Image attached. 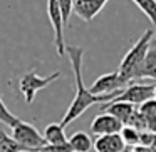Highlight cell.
<instances>
[{"mask_svg": "<svg viewBox=\"0 0 156 152\" xmlns=\"http://www.w3.org/2000/svg\"><path fill=\"white\" fill-rule=\"evenodd\" d=\"M138 79H151L153 82H156V47H153V45L141 64V69L138 72L136 80Z\"/></svg>", "mask_w": 156, "mask_h": 152, "instance_id": "obj_12", "label": "cell"}, {"mask_svg": "<svg viewBox=\"0 0 156 152\" xmlns=\"http://www.w3.org/2000/svg\"><path fill=\"white\" fill-rule=\"evenodd\" d=\"M151 40H153V30H146L139 37V40L129 49V52H126V55L121 60V65H119V74L122 77H126L131 82L136 80L143 60H144L148 50L151 49Z\"/></svg>", "mask_w": 156, "mask_h": 152, "instance_id": "obj_2", "label": "cell"}, {"mask_svg": "<svg viewBox=\"0 0 156 152\" xmlns=\"http://www.w3.org/2000/svg\"><path fill=\"white\" fill-rule=\"evenodd\" d=\"M39 152H55V150H54V149L51 147V145H45V147H42V149H41V150H39Z\"/></svg>", "mask_w": 156, "mask_h": 152, "instance_id": "obj_21", "label": "cell"}, {"mask_svg": "<svg viewBox=\"0 0 156 152\" xmlns=\"http://www.w3.org/2000/svg\"><path fill=\"white\" fill-rule=\"evenodd\" d=\"M154 39H156V32H154Z\"/></svg>", "mask_w": 156, "mask_h": 152, "instance_id": "obj_25", "label": "cell"}, {"mask_svg": "<svg viewBox=\"0 0 156 152\" xmlns=\"http://www.w3.org/2000/svg\"><path fill=\"white\" fill-rule=\"evenodd\" d=\"M121 137H122V140H124L126 147L134 149L141 144V132H139L138 129L131 127V125H124V127H122Z\"/></svg>", "mask_w": 156, "mask_h": 152, "instance_id": "obj_16", "label": "cell"}, {"mask_svg": "<svg viewBox=\"0 0 156 152\" xmlns=\"http://www.w3.org/2000/svg\"><path fill=\"white\" fill-rule=\"evenodd\" d=\"M126 144L122 140L121 134H109L96 137L94 140V150L96 152H124Z\"/></svg>", "mask_w": 156, "mask_h": 152, "instance_id": "obj_11", "label": "cell"}, {"mask_svg": "<svg viewBox=\"0 0 156 152\" xmlns=\"http://www.w3.org/2000/svg\"><path fill=\"white\" fill-rule=\"evenodd\" d=\"M67 55H69V60H71V67H72V74H74L76 79V97L74 100L71 102L69 109L66 110L64 117H62L61 124L62 127H67L69 124L79 119L86 110H87L91 105L94 104H108V102H112L116 97H118L121 92H116V94H109V95H94L89 89H86L84 80H82V59H84V50L82 47H67Z\"/></svg>", "mask_w": 156, "mask_h": 152, "instance_id": "obj_1", "label": "cell"}, {"mask_svg": "<svg viewBox=\"0 0 156 152\" xmlns=\"http://www.w3.org/2000/svg\"><path fill=\"white\" fill-rule=\"evenodd\" d=\"M20 120V119L17 117V115H14L10 110L7 109V105L4 104V100H2V97H0V122H4V124H7L9 127H14L17 122Z\"/></svg>", "mask_w": 156, "mask_h": 152, "instance_id": "obj_19", "label": "cell"}, {"mask_svg": "<svg viewBox=\"0 0 156 152\" xmlns=\"http://www.w3.org/2000/svg\"><path fill=\"white\" fill-rule=\"evenodd\" d=\"M131 2L149 19V22L156 29V0H131Z\"/></svg>", "mask_w": 156, "mask_h": 152, "instance_id": "obj_17", "label": "cell"}, {"mask_svg": "<svg viewBox=\"0 0 156 152\" xmlns=\"http://www.w3.org/2000/svg\"><path fill=\"white\" fill-rule=\"evenodd\" d=\"M61 4V10H62V19H64V25L67 27L69 24V17H71L72 10H74V0H59Z\"/></svg>", "mask_w": 156, "mask_h": 152, "instance_id": "obj_20", "label": "cell"}, {"mask_svg": "<svg viewBox=\"0 0 156 152\" xmlns=\"http://www.w3.org/2000/svg\"><path fill=\"white\" fill-rule=\"evenodd\" d=\"M138 110L141 112V115L144 117L146 127H148V132H154L156 134V100L146 102L141 107H138Z\"/></svg>", "mask_w": 156, "mask_h": 152, "instance_id": "obj_15", "label": "cell"}, {"mask_svg": "<svg viewBox=\"0 0 156 152\" xmlns=\"http://www.w3.org/2000/svg\"><path fill=\"white\" fill-rule=\"evenodd\" d=\"M154 84H134L133 82L128 89H124L114 99V102H128V104H133L134 107H141L143 104L154 99Z\"/></svg>", "mask_w": 156, "mask_h": 152, "instance_id": "obj_6", "label": "cell"}, {"mask_svg": "<svg viewBox=\"0 0 156 152\" xmlns=\"http://www.w3.org/2000/svg\"><path fill=\"white\" fill-rule=\"evenodd\" d=\"M0 152H27L22 145L12 139V135H7L4 130H0Z\"/></svg>", "mask_w": 156, "mask_h": 152, "instance_id": "obj_18", "label": "cell"}, {"mask_svg": "<svg viewBox=\"0 0 156 152\" xmlns=\"http://www.w3.org/2000/svg\"><path fill=\"white\" fill-rule=\"evenodd\" d=\"M69 144H71L74 152H89L91 149H94V142L91 140V135L82 130H77L76 134H72L69 137Z\"/></svg>", "mask_w": 156, "mask_h": 152, "instance_id": "obj_14", "label": "cell"}, {"mask_svg": "<svg viewBox=\"0 0 156 152\" xmlns=\"http://www.w3.org/2000/svg\"><path fill=\"white\" fill-rule=\"evenodd\" d=\"M12 139L19 145L27 149V152H39L42 147L47 145L44 134L39 132V129L35 125L29 124L22 119L12 127Z\"/></svg>", "mask_w": 156, "mask_h": 152, "instance_id": "obj_3", "label": "cell"}, {"mask_svg": "<svg viewBox=\"0 0 156 152\" xmlns=\"http://www.w3.org/2000/svg\"><path fill=\"white\" fill-rule=\"evenodd\" d=\"M131 84H133L131 80L122 77L119 74V70H116V72H109V74H104L101 77H98L92 82L89 90L94 95H109V94H116V92H122Z\"/></svg>", "mask_w": 156, "mask_h": 152, "instance_id": "obj_5", "label": "cell"}, {"mask_svg": "<svg viewBox=\"0 0 156 152\" xmlns=\"http://www.w3.org/2000/svg\"><path fill=\"white\" fill-rule=\"evenodd\" d=\"M47 14H49V20L52 24V29H54V42H55V50L57 54L66 55V47L64 44V19H62V10H61V4L59 0H47Z\"/></svg>", "mask_w": 156, "mask_h": 152, "instance_id": "obj_7", "label": "cell"}, {"mask_svg": "<svg viewBox=\"0 0 156 152\" xmlns=\"http://www.w3.org/2000/svg\"><path fill=\"white\" fill-rule=\"evenodd\" d=\"M151 150L156 152V137H154V142H153V145H151Z\"/></svg>", "mask_w": 156, "mask_h": 152, "instance_id": "obj_22", "label": "cell"}, {"mask_svg": "<svg viewBox=\"0 0 156 152\" xmlns=\"http://www.w3.org/2000/svg\"><path fill=\"white\" fill-rule=\"evenodd\" d=\"M154 100H156V89H154Z\"/></svg>", "mask_w": 156, "mask_h": 152, "instance_id": "obj_24", "label": "cell"}, {"mask_svg": "<svg viewBox=\"0 0 156 152\" xmlns=\"http://www.w3.org/2000/svg\"><path fill=\"white\" fill-rule=\"evenodd\" d=\"M101 112L104 114H111L112 117H116L122 125H128L129 120L133 119L136 112V107L133 104H128V102H108L106 105L101 107Z\"/></svg>", "mask_w": 156, "mask_h": 152, "instance_id": "obj_10", "label": "cell"}, {"mask_svg": "<svg viewBox=\"0 0 156 152\" xmlns=\"http://www.w3.org/2000/svg\"><path fill=\"white\" fill-rule=\"evenodd\" d=\"M124 152H136V150H134V149H131V147H128V149H126Z\"/></svg>", "mask_w": 156, "mask_h": 152, "instance_id": "obj_23", "label": "cell"}, {"mask_svg": "<svg viewBox=\"0 0 156 152\" xmlns=\"http://www.w3.org/2000/svg\"><path fill=\"white\" fill-rule=\"evenodd\" d=\"M44 137L47 145H64L69 142V139L66 137V132L62 124H57V122H52L45 127L44 130Z\"/></svg>", "mask_w": 156, "mask_h": 152, "instance_id": "obj_13", "label": "cell"}, {"mask_svg": "<svg viewBox=\"0 0 156 152\" xmlns=\"http://www.w3.org/2000/svg\"><path fill=\"white\" fill-rule=\"evenodd\" d=\"M108 0H74V14L89 24L104 8Z\"/></svg>", "mask_w": 156, "mask_h": 152, "instance_id": "obj_9", "label": "cell"}, {"mask_svg": "<svg viewBox=\"0 0 156 152\" xmlns=\"http://www.w3.org/2000/svg\"><path fill=\"white\" fill-rule=\"evenodd\" d=\"M59 77H61V72H52L47 77H41L35 70H29L25 75H22L20 82H19L20 94L24 95L27 104H32L35 95H37V92L45 89L47 85H51L52 82H55Z\"/></svg>", "mask_w": 156, "mask_h": 152, "instance_id": "obj_4", "label": "cell"}, {"mask_svg": "<svg viewBox=\"0 0 156 152\" xmlns=\"http://www.w3.org/2000/svg\"><path fill=\"white\" fill-rule=\"evenodd\" d=\"M122 127L124 125L118 120L116 117H112L111 114H98L91 122V127L89 132L96 137H101V135H109V134H121Z\"/></svg>", "mask_w": 156, "mask_h": 152, "instance_id": "obj_8", "label": "cell"}]
</instances>
